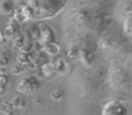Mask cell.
Wrapping results in <instances>:
<instances>
[{
    "mask_svg": "<svg viewBox=\"0 0 132 115\" xmlns=\"http://www.w3.org/2000/svg\"><path fill=\"white\" fill-rule=\"evenodd\" d=\"M127 107L120 100H109L102 107V114L104 115H124L127 114Z\"/></svg>",
    "mask_w": 132,
    "mask_h": 115,
    "instance_id": "obj_2",
    "label": "cell"
},
{
    "mask_svg": "<svg viewBox=\"0 0 132 115\" xmlns=\"http://www.w3.org/2000/svg\"><path fill=\"white\" fill-rule=\"evenodd\" d=\"M68 0H25L21 14L26 20H45L56 16L65 7Z\"/></svg>",
    "mask_w": 132,
    "mask_h": 115,
    "instance_id": "obj_1",
    "label": "cell"
},
{
    "mask_svg": "<svg viewBox=\"0 0 132 115\" xmlns=\"http://www.w3.org/2000/svg\"><path fill=\"white\" fill-rule=\"evenodd\" d=\"M14 3L11 0H3L2 3H0V14L2 15H11L14 12Z\"/></svg>",
    "mask_w": 132,
    "mask_h": 115,
    "instance_id": "obj_3",
    "label": "cell"
},
{
    "mask_svg": "<svg viewBox=\"0 0 132 115\" xmlns=\"http://www.w3.org/2000/svg\"><path fill=\"white\" fill-rule=\"evenodd\" d=\"M123 28H124V33L127 35L132 37V14L125 18V20L123 23Z\"/></svg>",
    "mask_w": 132,
    "mask_h": 115,
    "instance_id": "obj_4",
    "label": "cell"
}]
</instances>
